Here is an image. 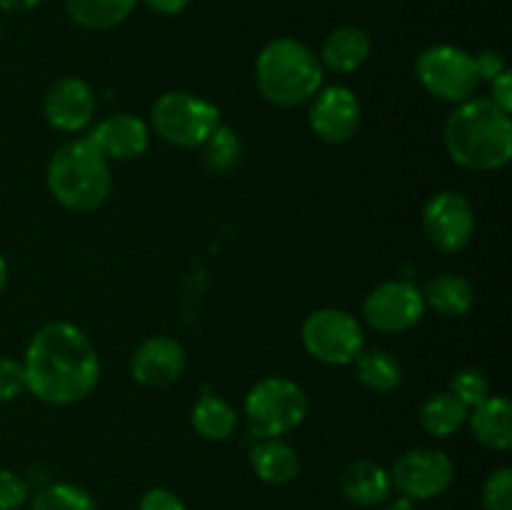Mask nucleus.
<instances>
[{"mask_svg":"<svg viewBox=\"0 0 512 510\" xmlns=\"http://www.w3.org/2000/svg\"><path fill=\"white\" fill-rule=\"evenodd\" d=\"M25 390L50 405H70L88 398L100 378L93 343L78 325L53 320L28 343L23 358Z\"/></svg>","mask_w":512,"mask_h":510,"instance_id":"1","label":"nucleus"},{"mask_svg":"<svg viewBox=\"0 0 512 510\" xmlns=\"http://www.w3.org/2000/svg\"><path fill=\"white\" fill-rule=\"evenodd\" d=\"M448 155L468 170H500L512 158V120L490 98L455 105L443 130Z\"/></svg>","mask_w":512,"mask_h":510,"instance_id":"2","label":"nucleus"},{"mask_svg":"<svg viewBox=\"0 0 512 510\" xmlns=\"http://www.w3.org/2000/svg\"><path fill=\"white\" fill-rule=\"evenodd\" d=\"M48 190L63 208L90 213L108 200L113 178L108 158L88 138L68 140L48 163Z\"/></svg>","mask_w":512,"mask_h":510,"instance_id":"3","label":"nucleus"},{"mask_svg":"<svg viewBox=\"0 0 512 510\" xmlns=\"http://www.w3.org/2000/svg\"><path fill=\"white\" fill-rule=\"evenodd\" d=\"M255 83L265 100L280 108H293L318 93L323 85V65L300 40L275 38L255 60Z\"/></svg>","mask_w":512,"mask_h":510,"instance_id":"4","label":"nucleus"},{"mask_svg":"<svg viewBox=\"0 0 512 510\" xmlns=\"http://www.w3.org/2000/svg\"><path fill=\"white\" fill-rule=\"evenodd\" d=\"M308 415V395L288 378H265L245 395V418L258 440L280 438Z\"/></svg>","mask_w":512,"mask_h":510,"instance_id":"5","label":"nucleus"},{"mask_svg":"<svg viewBox=\"0 0 512 510\" xmlns=\"http://www.w3.org/2000/svg\"><path fill=\"white\" fill-rule=\"evenodd\" d=\"M150 115L155 133L175 148H198L220 125V113L213 103L183 90L160 95Z\"/></svg>","mask_w":512,"mask_h":510,"instance_id":"6","label":"nucleus"},{"mask_svg":"<svg viewBox=\"0 0 512 510\" xmlns=\"http://www.w3.org/2000/svg\"><path fill=\"white\" fill-rule=\"evenodd\" d=\"M415 78L433 98L455 105L475 98L480 85L473 55L455 45L425 48L415 60Z\"/></svg>","mask_w":512,"mask_h":510,"instance_id":"7","label":"nucleus"},{"mask_svg":"<svg viewBox=\"0 0 512 510\" xmlns=\"http://www.w3.org/2000/svg\"><path fill=\"white\" fill-rule=\"evenodd\" d=\"M303 345L320 363L348 365L365 348V335L350 313L338 308H320L305 318Z\"/></svg>","mask_w":512,"mask_h":510,"instance_id":"8","label":"nucleus"},{"mask_svg":"<svg viewBox=\"0 0 512 510\" xmlns=\"http://www.w3.org/2000/svg\"><path fill=\"white\" fill-rule=\"evenodd\" d=\"M455 478L453 460L435 448H415L400 455L390 470V483L403 498L430 500L443 495Z\"/></svg>","mask_w":512,"mask_h":510,"instance_id":"9","label":"nucleus"},{"mask_svg":"<svg viewBox=\"0 0 512 510\" xmlns=\"http://www.w3.org/2000/svg\"><path fill=\"white\" fill-rule=\"evenodd\" d=\"M425 313L423 293L408 280H388L370 290L363 315L378 333H403L420 323Z\"/></svg>","mask_w":512,"mask_h":510,"instance_id":"10","label":"nucleus"},{"mask_svg":"<svg viewBox=\"0 0 512 510\" xmlns=\"http://www.w3.org/2000/svg\"><path fill=\"white\" fill-rule=\"evenodd\" d=\"M423 230L430 243L443 253L468 248L475 233V213L468 198L453 190L433 195L423 208Z\"/></svg>","mask_w":512,"mask_h":510,"instance_id":"11","label":"nucleus"},{"mask_svg":"<svg viewBox=\"0 0 512 510\" xmlns=\"http://www.w3.org/2000/svg\"><path fill=\"white\" fill-rule=\"evenodd\" d=\"M310 128L325 143H348L360 128L363 120V108H360L358 95L345 85H330V88L318 90L310 105Z\"/></svg>","mask_w":512,"mask_h":510,"instance_id":"12","label":"nucleus"},{"mask_svg":"<svg viewBox=\"0 0 512 510\" xmlns=\"http://www.w3.org/2000/svg\"><path fill=\"white\" fill-rule=\"evenodd\" d=\"M43 113L53 128L63 133H80L93 123L95 93L85 80L60 78L48 88Z\"/></svg>","mask_w":512,"mask_h":510,"instance_id":"13","label":"nucleus"},{"mask_svg":"<svg viewBox=\"0 0 512 510\" xmlns=\"http://www.w3.org/2000/svg\"><path fill=\"white\" fill-rule=\"evenodd\" d=\"M185 370V350L168 335H155L138 345L130 360V373L145 388H165Z\"/></svg>","mask_w":512,"mask_h":510,"instance_id":"14","label":"nucleus"},{"mask_svg":"<svg viewBox=\"0 0 512 510\" xmlns=\"http://www.w3.org/2000/svg\"><path fill=\"white\" fill-rule=\"evenodd\" d=\"M90 143L108 160H135L148 150L150 130L130 113H115L100 120L88 135Z\"/></svg>","mask_w":512,"mask_h":510,"instance_id":"15","label":"nucleus"},{"mask_svg":"<svg viewBox=\"0 0 512 510\" xmlns=\"http://www.w3.org/2000/svg\"><path fill=\"white\" fill-rule=\"evenodd\" d=\"M340 490H343L345 500L358 508H375L390 500L393 493V483H390V473L375 460H353L348 468L340 475Z\"/></svg>","mask_w":512,"mask_h":510,"instance_id":"16","label":"nucleus"},{"mask_svg":"<svg viewBox=\"0 0 512 510\" xmlns=\"http://www.w3.org/2000/svg\"><path fill=\"white\" fill-rule=\"evenodd\" d=\"M373 40L358 25H340L325 38L318 60L323 68L335 73H353L370 58Z\"/></svg>","mask_w":512,"mask_h":510,"instance_id":"17","label":"nucleus"},{"mask_svg":"<svg viewBox=\"0 0 512 510\" xmlns=\"http://www.w3.org/2000/svg\"><path fill=\"white\" fill-rule=\"evenodd\" d=\"M473 435L490 450H508L512 445V405L508 398L488 395L468 413Z\"/></svg>","mask_w":512,"mask_h":510,"instance_id":"18","label":"nucleus"},{"mask_svg":"<svg viewBox=\"0 0 512 510\" xmlns=\"http://www.w3.org/2000/svg\"><path fill=\"white\" fill-rule=\"evenodd\" d=\"M250 465L255 475L270 485H285L295 480L300 470V458L288 443L280 438H265L250 453Z\"/></svg>","mask_w":512,"mask_h":510,"instance_id":"19","label":"nucleus"},{"mask_svg":"<svg viewBox=\"0 0 512 510\" xmlns=\"http://www.w3.org/2000/svg\"><path fill=\"white\" fill-rule=\"evenodd\" d=\"M425 300V308H433L438 315H445V318H460V315L468 313L473 308V285L465 278L453 273L435 275L433 280L425 283V288L420 290Z\"/></svg>","mask_w":512,"mask_h":510,"instance_id":"20","label":"nucleus"},{"mask_svg":"<svg viewBox=\"0 0 512 510\" xmlns=\"http://www.w3.org/2000/svg\"><path fill=\"white\" fill-rule=\"evenodd\" d=\"M73 23L88 30H110L133 15L138 0H63Z\"/></svg>","mask_w":512,"mask_h":510,"instance_id":"21","label":"nucleus"},{"mask_svg":"<svg viewBox=\"0 0 512 510\" xmlns=\"http://www.w3.org/2000/svg\"><path fill=\"white\" fill-rule=\"evenodd\" d=\"M353 363L355 370H358L360 383L373 390V393H393L403 383V368H400L398 358L390 355L388 350L363 348Z\"/></svg>","mask_w":512,"mask_h":510,"instance_id":"22","label":"nucleus"},{"mask_svg":"<svg viewBox=\"0 0 512 510\" xmlns=\"http://www.w3.org/2000/svg\"><path fill=\"white\" fill-rule=\"evenodd\" d=\"M468 413L470 410L450 390L448 393H435L420 405V425H423L425 433L435 435V438H448L463 428Z\"/></svg>","mask_w":512,"mask_h":510,"instance_id":"23","label":"nucleus"},{"mask_svg":"<svg viewBox=\"0 0 512 510\" xmlns=\"http://www.w3.org/2000/svg\"><path fill=\"white\" fill-rule=\"evenodd\" d=\"M190 423H193L195 433H198L200 438L225 440L233 435L235 425H238V415H235L233 405L225 403L218 395H203V398L193 405Z\"/></svg>","mask_w":512,"mask_h":510,"instance_id":"24","label":"nucleus"},{"mask_svg":"<svg viewBox=\"0 0 512 510\" xmlns=\"http://www.w3.org/2000/svg\"><path fill=\"white\" fill-rule=\"evenodd\" d=\"M243 158V143L240 135L228 125H218L203 143V160L215 173H228Z\"/></svg>","mask_w":512,"mask_h":510,"instance_id":"25","label":"nucleus"},{"mask_svg":"<svg viewBox=\"0 0 512 510\" xmlns=\"http://www.w3.org/2000/svg\"><path fill=\"white\" fill-rule=\"evenodd\" d=\"M30 510H98L95 498L73 483H48L33 495Z\"/></svg>","mask_w":512,"mask_h":510,"instance_id":"26","label":"nucleus"},{"mask_svg":"<svg viewBox=\"0 0 512 510\" xmlns=\"http://www.w3.org/2000/svg\"><path fill=\"white\" fill-rule=\"evenodd\" d=\"M450 393L470 410L488 398L490 383L478 368H463L453 375V380H450Z\"/></svg>","mask_w":512,"mask_h":510,"instance_id":"27","label":"nucleus"},{"mask_svg":"<svg viewBox=\"0 0 512 510\" xmlns=\"http://www.w3.org/2000/svg\"><path fill=\"white\" fill-rule=\"evenodd\" d=\"M485 510H512V470L498 468L483 485Z\"/></svg>","mask_w":512,"mask_h":510,"instance_id":"28","label":"nucleus"},{"mask_svg":"<svg viewBox=\"0 0 512 510\" xmlns=\"http://www.w3.org/2000/svg\"><path fill=\"white\" fill-rule=\"evenodd\" d=\"M30 485L18 473L0 468V510H18L28 500Z\"/></svg>","mask_w":512,"mask_h":510,"instance_id":"29","label":"nucleus"},{"mask_svg":"<svg viewBox=\"0 0 512 510\" xmlns=\"http://www.w3.org/2000/svg\"><path fill=\"white\" fill-rule=\"evenodd\" d=\"M23 390H25L23 363L8 358V355H0V403H8V400L18 398Z\"/></svg>","mask_w":512,"mask_h":510,"instance_id":"30","label":"nucleus"},{"mask_svg":"<svg viewBox=\"0 0 512 510\" xmlns=\"http://www.w3.org/2000/svg\"><path fill=\"white\" fill-rule=\"evenodd\" d=\"M473 63H475V73H478L480 83H490V80L498 78L503 70H508L505 65V58L498 53V50H480L478 55H473Z\"/></svg>","mask_w":512,"mask_h":510,"instance_id":"31","label":"nucleus"},{"mask_svg":"<svg viewBox=\"0 0 512 510\" xmlns=\"http://www.w3.org/2000/svg\"><path fill=\"white\" fill-rule=\"evenodd\" d=\"M138 510H185V503L168 488H150L140 498Z\"/></svg>","mask_w":512,"mask_h":510,"instance_id":"32","label":"nucleus"},{"mask_svg":"<svg viewBox=\"0 0 512 510\" xmlns=\"http://www.w3.org/2000/svg\"><path fill=\"white\" fill-rule=\"evenodd\" d=\"M490 100L498 105L503 113L510 115L512 110V73L503 70L495 80H490Z\"/></svg>","mask_w":512,"mask_h":510,"instance_id":"33","label":"nucleus"},{"mask_svg":"<svg viewBox=\"0 0 512 510\" xmlns=\"http://www.w3.org/2000/svg\"><path fill=\"white\" fill-rule=\"evenodd\" d=\"M150 10L160 15H180L190 5V0H143Z\"/></svg>","mask_w":512,"mask_h":510,"instance_id":"34","label":"nucleus"},{"mask_svg":"<svg viewBox=\"0 0 512 510\" xmlns=\"http://www.w3.org/2000/svg\"><path fill=\"white\" fill-rule=\"evenodd\" d=\"M43 0H0V10L5 13H28V10L38 8Z\"/></svg>","mask_w":512,"mask_h":510,"instance_id":"35","label":"nucleus"},{"mask_svg":"<svg viewBox=\"0 0 512 510\" xmlns=\"http://www.w3.org/2000/svg\"><path fill=\"white\" fill-rule=\"evenodd\" d=\"M385 510H418V505H415V500L400 495L395 500H385Z\"/></svg>","mask_w":512,"mask_h":510,"instance_id":"36","label":"nucleus"},{"mask_svg":"<svg viewBox=\"0 0 512 510\" xmlns=\"http://www.w3.org/2000/svg\"><path fill=\"white\" fill-rule=\"evenodd\" d=\"M5 283H8V263H5L3 253H0V293L5 290Z\"/></svg>","mask_w":512,"mask_h":510,"instance_id":"37","label":"nucleus"}]
</instances>
